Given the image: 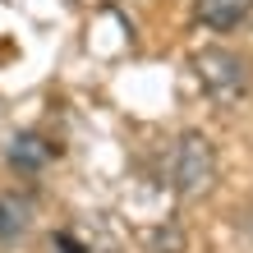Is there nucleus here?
<instances>
[{
	"label": "nucleus",
	"instance_id": "1",
	"mask_svg": "<svg viewBox=\"0 0 253 253\" xmlns=\"http://www.w3.org/2000/svg\"><path fill=\"white\" fill-rule=\"evenodd\" d=\"M161 180H166V189L175 193V198H184V203L207 198L212 184H216V147H212V138L198 133V129L175 133L170 147H166Z\"/></svg>",
	"mask_w": 253,
	"mask_h": 253
},
{
	"label": "nucleus",
	"instance_id": "2",
	"mask_svg": "<svg viewBox=\"0 0 253 253\" xmlns=\"http://www.w3.org/2000/svg\"><path fill=\"white\" fill-rule=\"evenodd\" d=\"M193 74H198V83H203L216 101H226V106L244 101L249 87H253L249 60H244L240 51H230V46H203L198 55H193Z\"/></svg>",
	"mask_w": 253,
	"mask_h": 253
},
{
	"label": "nucleus",
	"instance_id": "3",
	"mask_svg": "<svg viewBox=\"0 0 253 253\" xmlns=\"http://www.w3.org/2000/svg\"><path fill=\"white\" fill-rule=\"evenodd\" d=\"M253 0H193V19L207 33H235L240 23H249Z\"/></svg>",
	"mask_w": 253,
	"mask_h": 253
},
{
	"label": "nucleus",
	"instance_id": "4",
	"mask_svg": "<svg viewBox=\"0 0 253 253\" xmlns=\"http://www.w3.org/2000/svg\"><path fill=\"white\" fill-rule=\"evenodd\" d=\"M5 161L14 166V175H37V170H46L55 161V147L42 138V133H19V138L9 143Z\"/></svg>",
	"mask_w": 253,
	"mask_h": 253
},
{
	"label": "nucleus",
	"instance_id": "5",
	"mask_svg": "<svg viewBox=\"0 0 253 253\" xmlns=\"http://www.w3.org/2000/svg\"><path fill=\"white\" fill-rule=\"evenodd\" d=\"M28 221H33V207H28L23 193H0V244H14L28 235Z\"/></svg>",
	"mask_w": 253,
	"mask_h": 253
},
{
	"label": "nucleus",
	"instance_id": "6",
	"mask_svg": "<svg viewBox=\"0 0 253 253\" xmlns=\"http://www.w3.org/2000/svg\"><path fill=\"white\" fill-rule=\"evenodd\" d=\"M152 249H157V253H180V249H184V230H180V226H166L161 235H152Z\"/></svg>",
	"mask_w": 253,
	"mask_h": 253
},
{
	"label": "nucleus",
	"instance_id": "7",
	"mask_svg": "<svg viewBox=\"0 0 253 253\" xmlns=\"http://www.w3.org/2000/svg\"><path fill=\"white\" fill-rule=\"evenodd\" d=\"M46 253H83V244L74 240V235H65V230H55L51 240H46Z\"/></svg>",
	"mask_w": 253,
	"mask_h": 253
}]
</instances>
